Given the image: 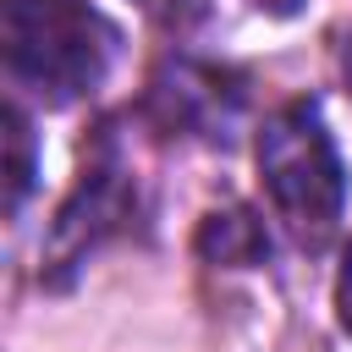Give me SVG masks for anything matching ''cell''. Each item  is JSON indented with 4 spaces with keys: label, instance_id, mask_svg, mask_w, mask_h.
<instances>
[{
    "label": "cell",
    "instance_id": "3",
    "mask_svg": "<svg viewBox=\"0 0 352 352\" xmlns=\"http://www.w3.org/2000/svg\"><path fill=\"white\" fill-rule=\"evenodd\" d=\"M132 176H126V165H121V154H116V143L110 138H99V154L88 160V170H82V182L72 187V198L60 204V214H55V231H50V248H44V258H50V275H66V270H77L110 231H121L126 226V214H132Z\"/></svg>",
    "mask_w": 352,
    "mask_h": 352
},
{
    "label": "cell",
    "instance_id": "4",
    "mask_svg": "<svg viewBox=\"0 0 352 352\" xmlns=\"http://www.w3.org/2000/svg\"><path fill=\"white\" fill-rule=\"evenodd\" d=\"M154 104H165L170 126H192L220 143H226V126L236 121V88H226V77L209 66H170L154 82Z\"/></svg>",
    "mask_w": 352,
    "mask_h": 352
},
{
    "label": "cell",
    "instance_id": "2",
    "mask_svg": "<svg viewBox=\"0 0 352 352\" xmlns=\"http://www.w3.org/2000/svg\"><path fill=\"white\" fill-rule=\"evenodd\" d=\"M116 22L88 0H6V66L44 104L94 94L116 60Z\"/></svg>",
    "mask_w": 352,
    "mask_h": 352
},
{
    "label": "cell",
    "instance_id": "6",
    "mask_svg": "<svg viewBox=\"0 0 352 352\" xmlns=\"http://www.w3.org/2000/svg\"><path fill=\"white\" fill-rule=\"evenodd\" d=\"M336 314H341V330L352 336V236L341 248V270H336Z\"/></svg>",
    "mask_w": 352,
    "mask_h": 352
},
{
    "label": "cell",
    "instance_id": "5",
    "mask_svg": "<svg viewBox=\"0 0 352 352\" xmlns=\"http://www.w3.org/2000/svg\"><path fill=\"white\" fill-rule=\"evenodd\" d=\"M6 143H11V170H6V182H11V209H22V198H28V187H33V132H28V116L11 104L6 110Z\"/></svg>",
    "mask_w": 352,
    "mask_h": 352
},
{
    "label": "cell",
    "instance_id": "7",
    "mask_svg": "<svg viewBox=\"0 0 352 352\" xmlns=\"http://www.w3.org/2000/svg\"><path fill=\"white\" fill-rule=\"evenodd\" d=\"M253 6H270V11H280V16H286V11H297V0H253Z\"/></svg>",
    "mask_w": 352,
    "mask_h": 352
},
{
    "label": "cell",
    "instance_id": "1",
    "mask_svg": "<svg viewBox=\"0 0 352 352\" xmlns=\"http://www.w3.org/2000/svg\"><path fill=\"white\" fill-rule=\"evenodd\" d=\"M253 160H258V182H264L280 226L302 248L330 242L341 226V209H346V165H341V148H336L319 104L314 99L280 104L258 126Z\"/></svg>",
    "mask_w": 352,
    "mask_h": 352
}]
</instances>
